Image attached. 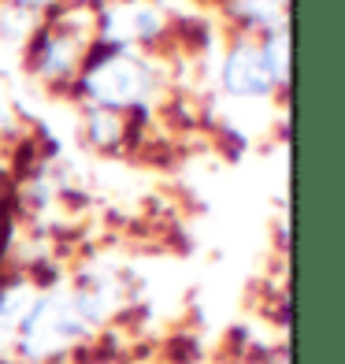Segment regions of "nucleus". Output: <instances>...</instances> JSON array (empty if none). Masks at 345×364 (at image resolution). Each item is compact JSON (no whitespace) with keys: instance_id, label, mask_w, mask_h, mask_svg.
I'll list each match as a JSON object with an SVG mask.
<instances>
[{"instance_id":"1a4fd4ad","label":"nucleus","mask_w":345,"mask_h":364,"mask_svg":"<svg viewBox=\"0 0 345 364\" xmlns=\"http://www.w3.org/2000/svg\"><path fill=\"white\" fill-rule=\"evenodd\" d=\"M38 30V11L19 8V4H0V45H26Z\"/></svg>"},{"instance_id":"f03ea898","label":"nucleus","mask_w":345,"mask_h":364,"mask_svg":"<svg viewBox=\"0 0 345 364\" xmlns=\"http://www.w3.org/2000/svg\"><path fill=\"white\" fill-rule=\"evenodd\" d=\"M78 90L93 108H111L126 115L153 105L160 78L145 56L130 53V48H108V53H101L82 68Z\"/></svg>"},{"instance_id":"0eeeda50","label":"nucleus","mask_w":345,"mask_h":364,"mask_svg":"<svg viewBox=\"0 0 345 364\" xmlns=\"http://www.w3.org/2000/svg\"><path fill=\"white\" fill-rule=\"evenodd\" d=\"M82 134L93 149H101V153H115L126 134H130V119L123 112H111V108H93L86 105V115H82Z\"/></svg>"},{"instance_id":"7ed1b4c3","label":"nucleus","mask_w":345,"mask_h":364,"mask_svg":"<svg viewBox=\"0 0 345 364\" xmlns=\"http://www.w3.org/2000/svg\"><path fill=\"white\" fill-rule=\"evenodd\" d=\"M219 90L238 105H268L283 90L275 82L264 53H260L256 38H241L238 45H230V53L223 56V68H219Z\"/></svg>"},{"instance_id":"6e6552de","label":"nucleus","mask_w":345,"mask_h":364,"mask_svg":"<svg viewBox=\"0 0 345 364\" xmlns=\"http://www.w3.org/2000/svg\"><path fill=\"white\" fill-rule=\"evenodd\" d=\"M230 15L249 30L268 34L275 26H286V0H230Z\"/></svg>"},{"instance_id":"20e7f679","label":"nucleus","mask_w":345,"mask_h":364,"mask_svg":"<svg viewBox=\"0 0 345 364\" xmlns=\"http://www.w3.org/2000/svg\"><path fill=\"white\" fill-rule=\"evenodd\" d=\"M97 30H101L104 45L130 48V53H134L138 45H153L163 30H168V15H163V8H156L153 0H119V4L104 8Z\"/></svg>"},{"instance_id":"f8f14e48","label":"nucleus","mask_w":345,"mask_h":364,"mask_svg":"<svg viewBox=\"0 0 345 364\" xmlns=\"http://www.w3.org/2000/svg\"><path fill=\"white\" fill-rule=\"evenodd\" d=\"M11 4L30 8V11H41V8H48V4H56V0H11Z\"/></svg>"},{"instance_id":"423d86ee","label":"nucleus","mask_w":345,"mask_h":364,"mask_svg":"<svg viewBox=\"0 0 345 364\" xmlns=\"http://www.w3.org/2000/svg\"><path fill=\"white\" fill-rule=\"evenodd\" d=\"M34 297H38V287L30 279H11V283L0 287V350H11Z\"/></svg>"},{"instance_id":"f257e3e1","label":"nucleus","mask_w":345,"mask_h":364,"mask_svg":"<svg viewBox=\"0 0 345 364\" xmlns=\"http://www.w3.org/2000/svg\"><path fill=\"white\" fill-rule=\"evenodd\" d=\"M93 335L97 331L89 327L71 283H60V287L38 290L19 335L11 342V353L23 364H53L75 353L78 346H86Z\"/></svg>"},{"instance_id":"39448f33","label":"nucleus","mask_w":345,"mask_h":364,"mask_svg":"<svg viewBox=\"0 0 345 364\" xmlns=\"http://www.w3.org/2000/svg\"><path fill=\"white\" fill-rule=\"evenodd\" d=\"M86 48H89V34H82L71 23H56L48 26L41 41L34 45V56H30V68L41 82L56 86V82H67L78 75V68L86 63Z\"/></svg>"},{"instance_id":"9b49d317","label":"nucleus","mask_w":345,"mask_h":364,"mask_svg":"<svg viewBox=\"0 0 345 364\" xmlns=\"http://www.w3.org/2000/svg\"><path fill=\"white\" fill-rule=\"evenodd\" d=\"M11 130H15V108H11V101H8L4 86H0V138L11 134Z\"/></svg>"},{"instance_id":"9d476101","label":"nucleus","mask_w":345,"mask_h":364,"mask_svg":"<svg viewBox=\"0 0 345 364\" xmlns=\"http://www.w3.org/2000/svg\"><path fill=\"white\" fill-rule=\"evenodd\" d=\"M260 53H264L275 82L286 86L290 82V34H286V26H275L268 34H260Z\"/></svg>"}]
</instances>
